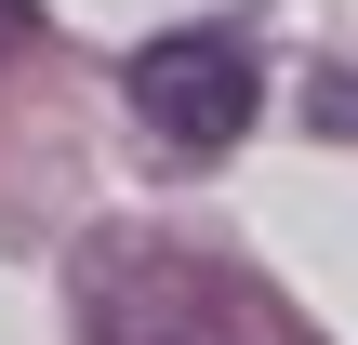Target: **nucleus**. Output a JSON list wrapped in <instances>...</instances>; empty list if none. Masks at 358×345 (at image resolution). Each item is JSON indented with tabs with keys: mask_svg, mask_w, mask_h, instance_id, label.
Listing matches in <instances>:
<instances>
[{
	"mask_svg": "<svg viewBox=\"0 0 358 345\" xmlns=\"http://www.w3.org/2000/svg\"><path fill=\"white\" fill-rule=\"evenodd\" d=\"M120 93H133V120H146L173 160H213V146H239V133H252L266 66H252V40H239V27H159V40L120 66Z\"/></svg>",
	"mask_w": 358,
	"mask_h": 345,
	"instance_id": "1",
	"label": "nucleus"
},
{
	"mask_svg": "<svg viewBox=\"0 0 358 345\" xmlns=\"http://www.w3.org/2000/svg\"><path fill=\"white\" fill-rule=\"evenodd\" d=\"M80 345H266V332L186 253H106L80 266Z\"/></svg>",
	"mask_w": 358,
	"mask_h": 345,
	"instance_id": "2",
	"label": "nucleus"
},
{
	"mask_svg": "<svg viewBox=\"0 0 358 345\" xmlns=\"http://www.w3.org/2000/svg\"><path fill=\"white\" fill-rule=\"evenodd\" d=\"M27 27H40V13H27V0H0V53H27Z\"/></svg>",
	"mask_w": 358,
	"mask_h": 345,
	"instance_id": "3",
	"label": "nucleus"
}]
</instances>
